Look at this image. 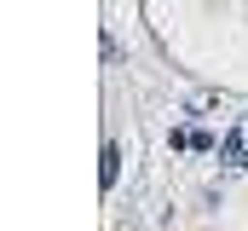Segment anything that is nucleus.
<instances>
[{"label": "nucleus", "mask_w": 248, "mask_h": 231, "mask_svg": "<svg viewBox=\"0 0 248 231\" xmlns=\"http://www.w3.org/2000/svg\"><path fill=\"white\" fill-rule=\"evenodd\" d=\"M116 173H122V150H116V145H104V191L116 185Z\"/></svg>", "instance_id": "2"}, {"label": "nucleus", "mask_w": 248, "mask_h": 231, "mask_svg": "<svg viewBox=\"0 0 248 231\" xmlns=\"http://www.w3.org/2000/svg\"><path fill=\"white\" fill-rule=\"evenodd\" d=\"M219 162H225V168H248V116L219 139Z\"/></svg>", "instance_id": "1"}]
</instances>
